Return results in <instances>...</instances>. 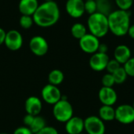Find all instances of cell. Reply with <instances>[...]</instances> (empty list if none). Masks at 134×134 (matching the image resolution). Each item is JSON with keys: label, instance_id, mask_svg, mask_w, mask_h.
<instances>
[{"label": "cell", "instance_id": "cell-1", "mask_svg": "<svg viewBox=\"0 0 134 134\" xmlns=\"http://www.w3.org/2000/svg\"><path fill=\"white\" fill-rule=\"evenodd\" d=\"M60 16V13L57 3L54 1H49L40 4L32 17L37 26L49 27L57 24Z\"/></svg>", "mask_w": 134, "mask_h": 134}, {"label": "cell", "instance_id": "cell-2", "mask_svg": "<svg viewBox=\"0 0 134 134\" xmlns=\"http://www.w3.org/2000/svg\"><path fill=\"white\" fill-rule=\"evenodd\" d=\"M109 31L118 37L127 35L130 26V14L129 11L113 10L108 16Z\"/></svg>", "mask_w": 134, "mask_h": 134}, {"label": "cell", "instance_id": "cell-3", "mask_svg": "<svg viewBox=\"0 0 134 134\" xmlns=\"http://www.w3.org/2000/svg\"><path fill=\"white\" fill-rule=\"evenodd\" d=\"M87 26L90 34L98 38L104 37L109 32L108 16L97 12L90 15L87 20Z\"/></svg>", "mask_w": 134, "mask_h": 134}, {"label": "cell", "instance_id": "cell-4", "mask_svg": "<svg viewBox=\"0 0 134 134\" xmlns=\"http://www.w3.org/2000/svg\"><path fill=\"white\" fill-rule=\"evenodd\" d=\"M73 107L71 103L66 99H61L53 105V115L54 118L60 122H66L73 117Z\"/></svg>", "mask_w": 134, "mask_h": 134}, {"label": "cell", "instance_id": "cell-5", "mask_svg": "<svg viewBox=\"0 0 134 134\" xmlns=\"http://www.w3.org/2000/svg\"><path fill=\"white\" fill-rule=\"evenodd\" d=\"M84 130L87 134H104V121L96 115H90L84 120Z\"/></svg>", "mask_w": 134, "mask_h": 134}, {"label": "cell", "instance_id": "cell-6", "mask_svg": "<svg viewBox=\"0 0 134 134\" xmlns=\"http://www.w3.org/2000/svg\"><path fill=\"white\" fill-rule=\"evenodd\" d=\"M119 123L128 125L134 122V108L130 104H121L115 109V119Z\"/></svg>", "mask_w": 134, "mask_h": 134}, {"label": "cell", "instance_id": "cell-7", "mask_svg": "<svg viewBox=\"0 0 134 134\" xmlns=\"http://www.w3.org/2000/svg\"><path fill=\"white\" fill-rule=\"evenodd\" d=\"M100 40L97 37L90 33H87L79 39V46L81 49L89 54H93L98 51Z\"/></svg>", "mask_w": 134, "mask_h": 134}, {"label": "cell", "instance_id": "cell-8", "mask_svg": "<svg viewBox=\"0 0 134 134\" xmlns=\"http://www.w3.org/2000/svg\"><path fill=\"white\" fill-rule=\"evenodd\" d=\"M29 48L31 53L35 56L42 57L48 52L49 45L44 37L35 35L31 38L29 42Z\"/></svg>", "mask_w": 134, "mask_h": 134}, {"label": "cell", "instance_id": "cell-9", "mask_svg": "<svg viewBox=\"0 0 134 134\" xmlns=\"http://www.w3.org/2000/svg\"><path fill=\"white\" fill-rule=\"evenodd\" d=\"M41 95L43 100L46 104L52 105H54L56 103H57L62 97L59 88L52 84L46 85L42 90Z\"/></svg>", "mask_w": 134, "mask_h": 134}, {"label": "cell", "instance_id": "cell-10", "mask_svg": "<svg viewBox=\"0 0 134 134\" xmlns=\"http://www.w3.org/2000/svg\"><path fill=\"white\" fill-rule=\"evenodd\" d=\"M4 44L11 51L19 50L23 45V37L18 31L10 30L6 32Z\"/></svg>", "mask_w": 134, "mask_h": 134}, {"label": "cell", "instance_id": "cell-11", "mask_svg": "<svg viewBox=\"0 0 134 134\" xmlns=\"http://www.w3.org/2000/svg\"><path fill=\"white\" fill-rule=\"evenodd\" d=\"M67 13L72 18H79L85 13L84 0H68L65 5Z\"/></svg>", "mask_w": 134, "mask_h": 134}, {"label": "cell", "instance_id": "cell-12", "mask_svg": "<svg viewBox=\"0 0 134 134\" xmlns=\"http://www.w3.org/2000/svg\"><path fill=\"white\" fill-rule=\"evenodd\" d=\"M109 57L107 53L97 52L92 54L89 64L90 67L95 71H101L106 69L107 64L109 61Z\"/></svg>", "mask_w": 134, "mask_h": 134}, {"label": "cell", "instance_id": "cell-13", "mask_svg": "<svg viewBox=\"0 0 134 134\" xmlns=\"http://www.w3.org/2000/svg\"><path fill=\"white\" fill-rule=\"evenodd\" d=\"M98 97L103 105L109 106H113L118 100L117 93L112 87L103 86L99 90Z\"/></svg>", "mask_w": 134, "mask_h": 134}, {"label": "cell", "instance_id": "cell-14", "mask_svg": "<svg viewBox=\"0 0 134 134\" xmlns=\"http://www.w3.org/2000/svg\"><path fill=\"white\" fill-rule=\"evenodd\" d=\"M65 130L68 134H80L84 130V120L78 116L71 117L65 122Z\"/></svg>", "mask_w": 134, "mask_h": 134}, {"label": "cell", "instance_id": "cell-15", "mask_svg": "<svg viewBox=\"0 0 134 134\" xmlns=\"http://www.w3.org/2000/svg\"><path fill=\"white\" fill-rule=\"evenodd\" d=\"M24 108L27 114L36 116L38 115L42 108V104L40 99L35 96H31L27 98L24 104Z\"/></svg>", "mask_w": 134, "mask_h": 134}, {"label": "cell", "instance_id": "cell-16", "mask_svg": "<svg viewBox=\"0 0 134 134\" xmlns=\"http://www.w3.org/2000/svg\"><path fill=\"white\" fill-rule=\"evenodd\" d=\"M38 5V0H20L18 9L22 15L33 16Z\"/></svg>", "mask_w": 134, "mask_h": 134}, {"label": "cell", "instance_id": "cell-17", "mask_svg": "<svg viewBox=\"0 0 134 134\" xmlns=\"http://www.w3.org/2000/svg\"><path fill=\"white\" fill-rule=\"evenodd\" d=\"M131 58V50L126 45H119L114 51V59L124 64Z\"/></svg>", "mask_w": 134, "mask_h": 134}, {"label": "cell", "instance_id": "cell-18", "mask_svg": "<svg viewBox=\"0 0 134 134\" xmlns=\"http://www.w3.org/2000/svg\"><path fill=\"white\" fill-rule=\"evenodd\" d=\"M99 117L103 121H112L115 119V109L112 106L103 105L99 110Z\"/></svg>", "mask_w": 134, "mask_h": 134}, {"label": "cell", "instance_id": "cell-19", "mask_svg": "<svg viewBox=\"0 0 134 134\" xmlns=\"http://www.w3.org/2000/svg\"><path fill=\"white\" fill-rule=\"evenodd\" d=\"M64 79V73L59 69H54L51 71L48 75V81L49 84L53 86H59L60 85Z\"/></svg>", "mask_w": 134, "mask_h": 134}, {"label": "cell", "instance_id": "cell-20", "mask_svg": "<svg viewBox=\"0 0 134 134\" xmlns=\"http://www.w3.org/2000/svg\"><path fill=\"white\" fill-rule=\"evenodd\" d=\"M97 13L108 16L112 10V4L110 0H96Z\"/></svg>", "mask_w": 134, "mask_h": 134}, {"label": "cell", "instance_id": "cell-21", "mask_svg": "<svg viewBox=\"0 0 134 134\" xmlns=\"http://www.w3.org/2000/svg\"><path fill=\"white\" fill-rule=\"evenodd\" d=\"M71 33L75 38L79 40L87 34V28L82 23H75L71 28Z\"/></svg>", "mask_w": 134, "mask_h": 134}, {"label": "cell", "instance_id": "cell-22", "mask_svg": "<svg viewBox=\"0 0 134 134\" xmlns=\"http://www.w3.org/2000/svg\"><path fill=\"white\" fill-rule=\"evenodd\" d=\"M45 126H46V120L44 118L39 115H36L34 118V120L30 126V130L34 134L38 133L39 131H41Z\"/></svg>", "mask_w": 134, "mask_h": 134}, {"label": "cell", "instance_id": "cell-23", "mask_svg": "<svg viewBox=\"0 0 134 134\" xmlns=\"http://www.w3.org/2000/svg\"><path fill=\"white\" fill-rule=\"evenodd\" d=\"M112 75H113V77H114L115 84H118V85H120V84L124 83L125 81L126 80L127 77H128V75L126 72V71H125V69H124L123 67L119 68Z\"/></svg>", "mask_w": 134, "mask_h": 134}, {"label": "cell", "instance_id": "cell-24", "mask_svg": "<svg viewBox=\"0 0 134 134\" xmlns=\"http://www.w3.org/2000/svg\"><path fill=\"white\" fill-rule=\"evenodd\" d=\"M19 23L20 27L24 29H29L35 24L32 16H27V15H21Z\"/></svg>", "mask_w": 134, "mask_h": 134}, {"label": "cell", "instance_id": "cell-25", "mask_svg": "<svg viewBox=\"0 0 134 134\" xmlns=\"http://www.w3.org/2000/svg\"><path fill=\"white\" fill-rule=\"evenodd\" d=\"M97 12L96 0H87L85 1V13L91 15Z\"/></svg>", "mask_w": 134, "mask_h": 134}, {"label": "cell", "instance_id": "cell-26", "mask_svg": "<svg viewBox=\"0 0 134 134\" xmlns=\"http://www.w3.org/2000/svg\"><path fill=\"white\" fill-rule=\"evenodd\" d=\"M119 9L129 11L133 4V0H115Z\"/></svg>", "mask_w": 134, "mask_h": 134}, {"label": "cell", "instance_id": "cell-27", "mask_svg": "<svg viewBox=\"0 0 134 134\" xmlns=\"http://www.w3.org/2000/svg\"><path fill=\"white\" fill-rule=\"evenodd\" d=\"M101 82L104 87H112L115 84L113 75L110 73H107L102 77Z\"/></svg>", "mask_w": 134, "mask_h": 134}, {"label": "cell", "instance_id": "cell-28", "mask_svg": "<svg viewBox=\"0 0 134 134\" xmlns=\"http://www.w3.org/2000/svg\"><path fill=\"white\" fill-rule=\"evenodd\" d=\"M121 67H122L121 64H119L116 60L112 59V60H109V61L107 64V67H106V70H107L108 73L113 74L115 71H117Z\"/></svg>", "mask_w": 134, "mask_h": 134}, {"label": "cell", "instance_id": "cell-29", "mask_svg": "<svg viewBox=\"0 0 134 134\" xmlns=\"http://www.w3.org/2000/svg\"><path fill=\"white\" fill-rule=\"evenodd\" d=\"M127 73L128 76L134 77V57H131L127 62H126L122 66Z\"/></svg>", "mask_w": 134, "mask_h": 134}, {"label": "cell", "instance_id": "cell-30", "mask_svg": "<svg viewBox=\"0 0 134 134\" xmlns=\"http://www.w3.org/2000/svg\"><path fill=\"white\" fill-rule=\"evenodd\" d=\"M36 134H59L58 131L53 126H45L41 131Z\"/></svg>", "mask_w": 134, "mask_h": 134}, {"label": "cell", "instance_id": "cell-31", "mask_svg": "<svg viewBox=\"0 0 134 134\" xmlns=\"http://www.w3.org/2000/svg\"><path fill=\"white\" fill-rule=\"evenodd\" d=\"M13 134H34L31 130H30V128L27 127V126H20V127H18L16 128Z\"/></svg>", "mask_w": 134, "mask_h": 134}, {"label": "cell", "instance_id": "cell-32", "mask_svg": "<svg viewBox=\"0 0 134 134\" xmlns=\"http://www.w3.org/2000/svg\"><path fill=\"white\" fill-rule=\"evenodd\" d=\"M34 118H35L34 115L27 114V115L24 117V119H23V122H24V124L25 125V126H27V127L29 128L30 126L31 125L33 120H34Z\"/></svg>", "mask_w": 134, "mask_h": 134}, {"label": "cell", "instance_id": "cell-33", "mask_svg": "<svg viewBox=\"0 0 134 134\" xmlns=\"http://www.w3.org/2000/svg\"><path fill=\"white\" fill-rule=\"evenodd\" d=\"M108 47L106 44L104 43H100V46H99V48H98V51L99 53H107L108 52Z\"/></svg>", "mask_w": 134, "mask_h": 134}, {"label": "cell", "instance_id": "cell-34", "mask_svg": "<svg viewBox=\"0 0 134 134\" xmlns=\"http://www.w3.org/2000/svg\"><path fill=\"white\" fill-rule=\"evenodd\" d=\"M5 35H6L5 31L4 29H2V28L0 27V46H2V44H4Z\"/></svg>", "mask_w": 134, "mask_h": 134}, {"label": "cell", "instance_id": "cell-35", "mask_svg": "<svg viewBox=\"0 0 134 134\" xmlns=\"http://www.w3.org/2000/svg\"><path fill=\"white\" fill-rule=\"evenodd\" d=\"M127 35H129V36L134 39V24H130V27H129V30H128V32H127Z\"/></svg>", "mask_w": 134, "mask_h": 134}, {"label": "cell", "instance_id": "cell-36", "mask_svg": "<svg viewBox=\"0 0 134 134\" xmlns=\"http://www.w3.org/2000/svg\"><path fill=\"white\" fill-rule=\"evenodd\" d=\"M44 2H49V1H53V0H43Z\"/></svg>", "mask_w": 134, "mask_h": 134}, {"label": "cell", "instance_id": "cell-37", "mask_svg": "<svg viewBox=\"0 0 134 134\" xmlns=\"http://www.w3.org/2000/svg\"><path fill=\"white\" fill-rule=\"evenodd\" d=\"M0 134H9V133H2Z\"/></svg>", "mask_w": 134, "mask_h": 134}, {"label": "cell", "instance_id": "cell-38", "mask_svg": "<svg viewBox=\"0 0 134 134\" xmlns=\"http://www.w3.org/2000/svg\"><path fill=\"white\" fill-rule=\"evenodd\" d=\"M133 108H134V102H133Z\"/></svg>", "mask_w": 134, "mask_h": 134}, {"label": "cell", "instance_id": "cell-39", "mask_svg": "<svg viewBox=\"0 0 134 134\" xmlns=\"http://www.w3.org/2000/svg\"><path fill=\"white\" fill-rule=\"evenodd\" d=\"M80 134H85V133H80Z\"/></svg>", "mask_w": 134, "mask_h": 134}, {"label": "cell", "instance_id": "cell-40", "mask_svg": "<svg viewBox=\"0 0 134 134\" xmlns=\"http://www.w3.org/2000/svg\"><path fill=\"white\" fill-rule=\"evenodd\" d=\"M84 1H87V0H84Z\"/></svg>", "mask_w": 134, "mask_h": 134}]
</instances>
